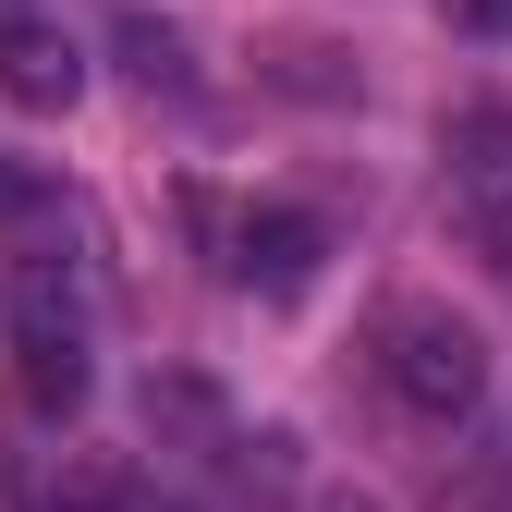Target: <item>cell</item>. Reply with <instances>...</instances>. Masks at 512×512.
Returning a JSON list of instances; mask_svg holds the SVG:
<instances>
[{"instance_id": "6da1fadb", "label": "cell", "mask_w": 512, "mask_h": 512, "mask_svg": "<svg viewBox=\"0 0 512 512\" xmlns=\"http://www.w3.org/2000/svg\"><path fill=\"white\" fill-rule=\"evenodd\" d=\"M378 378H391V403L427 415V427H452L488 403V342L464 330V317H439V305H403L391 330H378Z\"/></svg>"}, {"instance_id": "7a4b0ae2", "label": "cell", "mask_w": 512, "mask_h": 512, "mask_svg": "<svg viewBox=\"0 0 512 512\" xmlns=\"http://www.w3.org/2000/svg\"><path fill=\"white\" fill-rule=\"evenodd\" d=\"M452 232L488 256V281L512 293V122L500 110L452 122Z\"/></svg>"}, {"instance_id": "3957f363", "label": "cell", "mask_w": 512, "mask_h": 512, "mask_svg": "<svg viewBox=\"0 0 512 512\" xmlns=\"http://www.w3.org/2000/svg\"><path fill=\"white\" fill-rule=\"evenodd\" d=\"M0 98L13 110H74L86 98V49L61 37L37 0H0Z\"/></svg>"}, {"instance_id": "277c9868", "label": "cell", "mask_w": 512, "mask_h": 512, "mask_svg": "<svg viewBox=\"0 0 512 512\" xmlns=\"http://www.w3.org/2000/svg\"><path fill=\"white\" fill-rule=\"evenodd\" d=\"M317 256H330V220H305V208H256V220H232V281H244L256 305H293V293L317 281Z\"/></svg>"}, {"instance_id": "5b68a950", "label": "cell", "mask_w": 512, "mask_h": 512, "mask_svg": "<svg viewBox=\"0 0 512 512\" xmlns=\"http://www.w3.org/2000/svg\"><path fill=\"white\" fill-rule=\"evenodd\" d=\"M13 403L25 415H74L86 403V342L74 330H25L13 342Z\"/></svg>"}, {"instance_id": "8992f818", "label": "cell", "mask_w": 512, "mask_h": 512, "mask_svg": "<svg viewBox=\"0 0 512 512\" xmlns=\"http://www.w3.org/2000/svg\"><path fill=\"white\" fill-rule=\"evenodd\" d=\"M122 61H135V86H171V98L196 86V61H183V37L159 13H122Z\"/></svg>"}, {"instance_id": "52a82bcc", "label": "cell", "mask_w": 512, "mask_h": 512, "mask_svg": "<svg viewBox=\"0 0 512 512\" xmlns=\"http://www.w3.org/2000/svg\"><path fill=\"white\" fill-rule=\"evenodd\" d=\"M37 208H49V171L0 147V220H37Z\"/></svg>"}, {"instance_id": "ba28073f", "label": "cell", "mask_w": 512, "mask_h": 512, "mask_svg": "<svg viewBox=\"0 0 512 512\" xmlns=\"http://www.w3.org/2000/svg\"><path fill=\"white\" fill-rule=\"evenodd\" d=\"M452 13H464L476 37H512V0H452Z\"/></svg>"}, {"instance_id": "9c48e42d", "label": "cell", "mask_w": 512, "mask_h": 512, "mask_svg": "<svg viewBox=\"0 0 512 512\" xmlns=\"http://www.w3.org/2000/svg\"><path fill=\"white\" fill-rule=\"evenodd\" d=\"M122 512H183V500H147V488H135V500H122Z\"/></svg>"}, {"instance_id": "30bf717a", "label": "cell", "mask_w": 512, "mask_h": 512, "mask_svg": "<svg viewBox=\"0 0 512 512\" xmlns=\"http://www.w3.org/2000/svg\"><path fill=\"white\" fill-rule=\"evenodd\" d=\"M330 512H366V500H330Z\"/></svg>"}]
</instances>
